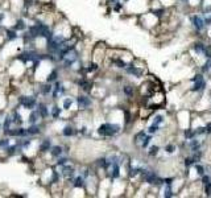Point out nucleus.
<instances>
[{"instance_id": "ea45409f", "label": "nucleus", "mask_w": 211, "mask_h": 198, "mask_svg": "<svg viewBox=\"0 0 211 198\" xmlns=\"http://www.w3.org/2000/svg\"><path fill=\"white\" fill-rule=\"evenodd\" d=\"M197 173L199 176H203L205 174V168L202 165H197Z\"/></svg>"}, {"instance_id": "a878e982", "label": "nucleus", "mask_w": 211, "mask_h": 198, "mask_svg": "<svg viewBox=\"0 0 211 198\" xmlns=\"http://www.w3.org/2000/svg\"><path fill=\"white\" fill-rule=\"evenodd\" d=\"M9 144H11V140H9L8 137L7 139H2V140H0V148H3V149H6Z\"/></svg>"}, {"instance_id": "4be33fe9", "label": "nucleus", "mask_w": 211, "mask_h": 198, "mask_svg": "<svg viewBox=\"0 0 211 198\" xmlns=\"http://www.w3.org/2000/svg\"><path fill=\"white\" fill-rule=\"evenodd\" d=\"M13 124L12 122V118H7L6 120H4V126H3V130H4V133H6L7 131L11 130V126Z\"/></svg>"}, {"instance_id": "6ab92c4d", "label": "nucleus", "mask_w": 211, "mask_h": 198, "mask_svg": "<svg viewBox=\"0 0 211 198\" xmlns=\"http://www.w3.org/2000/svg\"><path fill=\"white\" fill-rule=\"evenodd\" d=\"M7 38L8 40H16L19 38V34H17V31H15V29H7Z\"/></svg>"}, {"instance_id": "473e14b6", "label": "nucleus", "mask_w": 211, "mask_h": 198, "mask_svg": "<svg viewBox=\"0 0 211 198\" xmlns=\"http://www.w3.org/2000/svg\"><path fill=\"white\" fill-rule=\"evenodd\" d=\"M95 70H98V65H96V63H94V62L90 63L89 67H87V71H89V73H92V71H95Z\"/></svg>"}, {"instance_id": "423d86ee", "label": "nucleus", "mask_w": 211, "mask_h": 198, "mask_svg": "<svg viewBox=\"0 0 211 198\" xmlns=\"http://www.w3.org/2000/svg\"><path fill=\"white\" fill-rule=\"evenodd\" d=\"M191 21H193V25L195 27V29L197 31H202V29L205 28V20L200 17V16H193L191 17Z\"/></svg>"}, {"instance_id": "ddd939ff", "label": "nucleus", "mask_w": 211, "mask_h": 198, "mask_svg": "<svg viewBox=\"0 0 211 198\" xmlns=\"http://www.w3.org/2000/svg\"><path fill=\"white\" fill-rule=\"evenodd\" d=\"M73 186L74 187H83L85 186V177L83 176H78V177H75L74 180H73Z\"/></svg>"}, {"instance_id": "412c9836", "label": "nucleus", "mask_w": 211, "mask_h": 198, "mask_svg": "<svg viewBox=\"0 0 211 198\" xmlns=\"http://www.w3.org/2000/svg\"><path fill=\"white\" fill-rule=\"evenodd\" d=\"M41 91H42V94L44 95H49V94H50L52 91H53V86L50 85V83H46V85H44L42 87H41Z\"/></svg>"}, {"instance_id": "f257e3e1", "label": "nucleus", "mask_w": 211, "mask_h": 198, "mask_svg": "<svg viewBox=\"0 0 211 198\" xmlns=\"http://www.w3.org/2000/svg\"><path fill=\"white\" fill-rule=\"evenodd\" d=\"M119 131H120V126L119 124H111V123H104V124L99 126V128H98V133H99L100 136H104V137L115 136Z\"/></svg>"}, {"instance_id": "58836bf2", "label": "nucleus", "mask_w": 211, "mask_h": 198, "mask_svg": "<svg viewBox=\"0 0 211 198\" xmlns=\"http://www.w3.org/2000/svg\"><path fill=\"white\" fill-rule=\"evenodd\" d=\"M144 136H145V132H140V133H137V135L135 136V140L136 141H141L144 139Z\"/></svg>"}, {"instance_id": "c03bdc74", "label": "nucleus", "mask_w": 211, "mask_h": 198, "mask_svg": "<svg viewBox=\"0 0 211 198\" xmlns=\"http://www.w3.org/2000/svg\"><path fill=\"white\" fill-rule=\"evenodd\" d=\"M206 192H207V194H210L211 193V184L209 182V184H206Z\"/></svg>"}, {"instance_id": "c85d7f7f", "label": "nucleus", "mask_w": 211, "mask_h": 198, "mask_svg": "<svg viewBox=\"0 0 211 198\" xmlns=\"http://www.w3.org/2000/svg\"><path fill=\"white\" fill-rule=\"evenodd\" d=\"M123 90H124V94L127 97H132V95H133V88H132L131 86H125Z\"/></svg>"}, {"instance_id": "7ed1b4c3", "label": "nucleus", "mask_w": 211, "mask_h": 198, "mask_svg": "<svg viewBox=\"0 0 211 198\" xmlns=\"http://www.w3.org/2000/svg\"><path fill=\"white\" fill-rule=\"evenodd\" d=\"M191 81L194 82V87H193V90L194 91H199V90H203L205 88V86H206V83H205V79L202 78V75H195Z\"/></svg>"}, {"instance_id": "f8f14e48", "label": "nucleus", "mask_w": 211, "mask_h": 198, "mask_svg": "<svg viewBox=\"0 0 211 198\" xmlns=\"http://www.w3.org/2000/svg\"><path fill=\"white\" fill-rule=\"evenodd\" d=\"M62 153H63V148L62 147H60V145H56V147H52L50 148V155L53 156V157H60V156H62Z\"/></svg>"}, {"instance_id": "9b49d317", "label": "nucleus", "mask_w": 211, "mask_h": 198, "mask_svg": "<svg viewBox=\"0 0 211 198\" xmlns=\"http://www.w3.org/2000/svg\"><path fill=\"white\" fill-rule=\"evenodd\" d=\"M194 49H195V52L206 54V57H207V58L211 57V53L207 50V49H206V46L203 45V44H195V45H194Z\"/></svg>"}, {"instance_id": "37998d69", "label": "nucleus", "mask_w": 211, "mask_h": 198, "mask_svg": "<svg viewBox=\"0 0 211 198\" xmlns=\"http://www.w3.org/2000/svg\"><path fill=\"white\" fill-rule=\"evenodd\" d=\"M162 13H164V9H156V11H154V15H156V16H158V17L162 16Z\"/></svg>"}, {"instance_id": "bb28decb", "label": "nucleus", "mask_w": 211, "mask_h": 198, "mask_svg": "<svg viewBox=\"0 0 211 198\" xmlns=\"http://www.w3.org/2000/svg\"><path fill=\"white\" fill-rule=\"evenodd\" d=\"M67 157H57V165L58 166H63V165H65V164H67Z\"/></svg>"}, {"instance_id": "2eb2a0df", "label": "nucleus", "mask_w": 211, "mask_h": 198, "mask_svg": "<svg viewBox=\"0 0 211 198\" xmlns=\"http://www.w3.org/2000/svg\"><path fill=\"white\" fill-rule=\"evenodd\" d=\"M25 130H27V135L28 136H31V135H38V133H40V127L36 126V124H32L31 127L25 128Z\"/></svg>"}, {"instance_id": "aec40b11", "label": "nucleus", "mask_w": 211, "mask_h": 198, "mask_svg": "<svg viewBox=\"0 0 211 198\" xmlns=\"http://www.w3.org/2000/svg\"><path fill=\"white\" fill-rule=\"evenodd\" d=\"M12 122L15 123V124H17L19 127H20L21 124H23V118H21V115L19 112H15L13 114V118H12Z\"/></svg>"}, {"instance_id": "6e6552de", "label": "nucleus", "mask_w": 211, "mask_h": 198, "mask_svg": "<svg viewBox=\"0 0 211 198\" xmlns=\"http://www.w3.org/2000/svg\"><path fill=\"white\" fill-rule=\"evenodd\" d=\"M111 166H112L111 178H112V180H115V178H117L120 176V165H119V162H117V161H115V162H112V164H111Z\"/></svg>"}, {"instance_id": "a19ab883", "label": "nucleus", "mask_w": 211, "mask_h": 198, "mask_svg": "<svg viewBox=\"0 0 211 198\" xmlns=\"http://www.w3.org/2000/svg\"><path fill=\"white\" fill-rule=\"evenodd\" d=\"M157 151H158V147H152L150 151H149V155L150 156H154L156 153H157Z\"/></svg>"}, {"instance_id": "49530a36", "label": "nucleus", "mask_w": 211, "mask_h": 198, "mask_svg": "<svg viewBox=\"0 0 211 198\" xmlns=\"http://www.w3.org/2000/svg\"><path fill=\"white\" fill-rule=\"evenodd\" d=\"M203 185H206V184H209V177L207 176H203Z\"/></svg>"}, {"instance_id": "2f4dec72", "label": "nucleus", "mask_w": 211, "mask_h": 198, "mask_svg": "<svg viewBox=\"0 0 211 198\" xmlns=\"http://www.w3.org/2000/svg\"><path fill=\"white\" fill-rule=\"evenodd\" d=\"M52 182L53 184H56V182H60V174H58V172H53V178H52Z\"/></svg>"}, {"instance_id": "72a5a7b5", "label": "nucleus", "mask_w": 211, "mask_h": 198, "mask_svg": "<svg viewBox=\"0 0 211 198\" xmlns=\"http://www.w3.org/2000/svg\"><path fill=\"white\" fill-rule=\"evenodd\" d=\"M164 122V118L161 116V115H158V116H156L154 118V122H153V124H156V126H160L161 123Z\"/></svg>"}, {"instance_id": "39448f33", "label": "nucleus", "mask_w": 211, "mask_h": 198, "mask_svg": "<svg viewBox=\"0 0 211 198\" xmlns=\"http://www.w3.org/2000/svg\"><path fill=\"white\" fill-rule=\"evenodd\" d=\"M74 173H75V169L73 166H70V165H63V168H62V176L63 177H66L67 180H70V182H73V176H74Z\"/></svg>"}, {"instance_id": "f704fd0d", "label": "nucleus", "mask_w": 211, "mask_h": 198, "mask_svg": "<svg viewBox=\"0 0 211 198\" xmlns=\"http://www.w3.org/2000/svg\"><path fill=\"white\" fill-rule=\"evenodd\" d=\"M174 151H175V147H174L173 144H169V145L165 147V152H166V153H173Z\"/></svg>"}, {"instance_id": "cd10ccee", "label": "nucleus", "mask_w": 211, "mask_h": 198, "mask_svg": "<svg viewBox=\"0 0 211 198\" xmlns=\"http://www.w3.org/2000/svg\"><path fill=\"white\" fill-rule=\"evenodd\" d=\"M71 105H73V99L66 98L65 101H63V110H69V108L71 107Z\"/></svg>"}, {"instance_id": "a18cd8bd", "label": "nucleus", "mask_w": 211, "mask_h": 198, "mask_svg": "<svg viewBox=\"0 0 211 198\" xmlns=\"http://www.w3.org/2000/svg\"><path fill=\"white\" fill-rule=\"evenodd\" d=\"M203 20H205V24H211V16H210V15L206 19H203Z\"/></svg>"}, {"instance_id": "393cba45", "label": "nucleus", "mask_w": 211, "mask_h": 198, "mask_svg": "<svg viewBox=\"0 0 211 198\" xmlns=\"http://www.w3.org/2000/svg\"><path fill=\"white\" fill-rule=\"evenodd\" d=\"M150 140H152V136H144V139L141 140V147H143V148H146V147L149 145Z\"/></svg>"}, {"instance_id": "20e7f679", "label": "nucleus", "mask_w": 211, "mask_h": 198, "mask_svg": "<svg viewBox=\"0 0 211 198\" xmlns=\"http://www.w3.org/2000/svg\"><path fill=\"white\" fill-rule=\"evenodd\" d=\"M77 102H78V106H79L81 110H85V108L91 106V99L86 95H79L77 98Z\"/></svg>"}, {"instance_id": "f3484780", "label": "nucleus", "mask_w": 211, "mask_h": 198, "mask_svg": "<svg viewBox=\"0 0 211 198\" xmlns=\"http://www.w3.org/2000/svg\"><path fill=\"white\" fill-rule=\"evenodd\" d=\"M74 133H75V130H74V127H71V126H66L62 131V135L66 136V137H70V136L74 135Z\"/></svg>"}, {"instance_id": "dca6fc26", "label": "nucleus", "mask_w": 211, "mask_h": 198, "mask_svg": "<svg viewBox=\"0 0 211 198\" xmlns=\"http://www.w3.org/2000/svg\"><path fill=\"white\" fill-rule=\"evenodd\" d=\"M13 29L15 31H25L27 29V25H25V23H24V20L23 19H19L17 21H16V24H15V27H13Z\"/></svg>"}, {"instance_id": "9d476101", "label": "nucleus", "mask_w": 211, "mask_h": 198, "mask_svg": "<svg viewBox=\"0 0 211 198\" xmlns=\"http://www.w3.org/2000/svg\"><path fill=\"white\" fill-rule=\"evenodd\" d=\"M50 148H52V140L50 139H45V140L40 144V152L45 153L48 151H50Z\"/></svg>"}, {"instance_id": "c756f323", "label": "nucleus", "mask_w": 211, "mask_h": 198, "mask_svg": "<svg viewBox=\"0 0 211 198\" xmlns=\"http://www.w3.org/2000/svg\"><path fill=\"white\" fill-rule=\"evenodd\" d=\"M114 62H115V65L117 66V67H125L127 66V63L124 62V61H121V59H114Z\"/></svg>"}, {"instance_id": "e433bc0d", "label": "nucleus", "mask_w": 211, "mask_h": 198, "mask_svg": "<svg viewBox=\"0 0 211 198\" xmlns=\"http://www.w3.org/2000/svg\"><path fill=\"white\" fill-rule=\"evenodd\" d=\"M157 131H158V126H156V124H152V126L148 128V132H149V133H156Z\"/></svg>"}, {"instance_id": "4468645a", "label": "nucleus", "mask_w": 211, "mask_h": 198, "mask_svg": "<svg viewBox=\"0 0 211 198\" xmlns=\"http://www.w3.org/2000/svg\"><path fill=\"white\" fill-rule=\"evenodd\" d=\"M125 69H127V73H129V74H133L135 77H140L141 74H143V71H141L140 69H137V67H136V66H133V65L125 66Z\"/></svg>"}, {"instance_id": "b1692460", "label": "nucleus", "mask_w": 211, "mask_h": 198, "mask_svg": "<svg viewBox=\"0 0 211 198\" xmlns=\"http://www.w3.org/2000/svg\"><path fill=\"white\" fill-rule=\"evenodd\" d=\"M61 112H62V110L58 106H54L52 108V116L54 118V119H57V118H60V115H61Z\"/></svg>"}, {"instance_id": "4c0bfd02", "label": "nucleus", "mask_w": 211, "mask_h": 198, "mask_svg": "<svg viewBox=\"0 0 211 198\" xmlns=\"http://www.w3.org/2000/svg\"><path fill=\"white\" fill-rule=\"evenodd\" d=\"M194 162H195V160H194L193 157H188V158H186V161H185V165L186 166H191V165L194 164Z\"/></svg>"}, {"instance_id": "0eeeda50", "label": "nucleus", "mask_w": 211, "mask_h": 198, "mask_svg": "<svg viewBox=\"0 0 211 198\" xmlns=\"http://www.w3.org/2000/svg\"><path fill=\"white\" fill-rule=\"evenodd\" d=\"M37 111H38V114H40V116L42 119H45V118L49 116V110H48L45 103H38L37 105Z\"/></svg>"}, {"instance_id": "a211bd4d", "label": "nucleus", "mask_w": 211, "mask_h": 198, "mask_svg": "<svg viewBox=\"0 0 211 198\" xmlns=\"http://www.w3.org/2000/svg\"><path fill=\"white\" fill-rule=\"evenodd\" d=\"M38 118H41L40 114H38V111L37 110H33L31 112V115H29V123H31V124H36V122L38 120Z\"/></svg>"}, {"instance_id": "de8ad7c7", "label": "nucleus", "mask_w": 211, "mask_h": 198, "mask_svg": "<svg viewBox=\"0 0 211 198\" xmlns=\"http://www.w3.org/2000/svg\"><path fill=\"white\" fill-rule=\"evenodd\" d=\"M3 19H4V15H3V13H0V23L3 21Z\"/></svg>"}, {"instance_id": "f03ea898", "label": "nucleus", "mask_w": 211, "mask_h": 198, "mask_svg": "<svg viewBox=\"0 0 211 198\" xmlns=\"http://www.w3.org/2000/svg\"><path fill=\"white\" fill-rule=\"evenodd\" d=\"M19 103L27 110H33L34 107L37 106V101L34 97H25V95H21L19 98Z\"/></svg>"}, {"instance_id": "c9c22d12", "label": "nucleus", "mask_w": 211, "mask_h": 198, "mask_svg": "<svg viewBox=\"0 0 211 198\" xmlns=\"http://www.w3.org/2000/svg\"><path fill=\"white\" fill-rule=\"evenodd\" d=\"M185 136H186V139H190V140H193V137L195 136V132L194 131H186L185 132Z\"/></svg>"}, {"instance_id": "5701e85b", "label": "nucleus", "mask_w": 211, "mask_h": 198, "mask_svg": "<svg viewBox=\"0 0 211 198\" xmlns=\"http://www.w3.org/2000/svg\"><path fill=\"white\" fill-rule=\"evenodd\" d=\"M57 77H58V71L57 70H53L50 74H49V77L46 78V82H49V83L54 82V81H57Z\"/></svg>"}, {"instance_id": "79ce46f5", "label": "nucleus", "mask_w": 211, "mask_h": 198, "mask_svg": "<svg viewBox=\"0 0 211 198\" xmlns=\"http://www.w3.org/2000/svg\"><path fill=\"white\" fill-rule=\"evenodd\" d=\"M165 197H173V193H171L170 185H168V189H166V192H165Z\"/></svg>"}, {"instance_id": "1a4fd4ad", "label": "nucleus", "mask_w": 211, "mask_h": 198, "mask_svg": "<svg viewBox=\"0 0 211 198\" xmlns=\"http://www.w3.org/2000/svg\"><path fill=\"white\" fill-rule=\"evenodd\" d=\"M78 85H79V87L82 88L83 91H86V93H90V91H91L92 83H91V82H89V81H87V79H85V78H83V79H81Z\"/></svg>"}, {"instance_id": "7c9ffc66", "label": "nucleus", "mask_w": 211, "mask_h": 198, "mask_svg": "<svg viewBox=\"0 0 211 198\" xmlns=\"http://www.w3.org/2000/svg\"><path fill=\"white\" fill-rule=\"evenodd\" d=\"M32 144V140H31V139H25V140H24L23 143H20V147L23 148V149H24V148H27V147H29V145H31Z\"/></svg>"}]
</instances>
